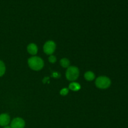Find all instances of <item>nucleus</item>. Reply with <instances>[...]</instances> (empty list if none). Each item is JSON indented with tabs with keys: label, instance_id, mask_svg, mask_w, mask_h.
I'll return each instance as SVG.
<instances>
[{
	"label": "nucleus",
	"instance_id": "obj_11",
	"mask_svg": "<svg viewBox=\"0 0 128 128\" xmlns=\"http://www.w3.org/2000/svg\"><path fill=\"white\" fill-rule=\"evenodd\" d=\"M6 71V67L4 64V62L0 60V77L3 76Z\"/></svg>",
	"mask_w": 128,
	"mask_h": 128
},
{
	"label": "nucleus",
	"instance_id": "obj_4",
	"mask_svg": "<svg viewBox=\"0 0 128 128\" xmlns=\"http://www.w3.org/2000/svg\"><path fill=\"white\" fill-rule=\"evenodd\" d=\"M56 50V44L52 41H48L43 46V51L46 54L52 55Z\"/></svg>",
	"mask_w": 128,
	"mask_h": 128
},
{
	"label": "nucleus",
	"instance_id": "obj_15",
	"mask_svg": "<svg viewBox=\"0 0 128 128\" xmlns=\"http://www.w3.org/2000/svg\"><path fill=\"white\" fill-rule=\"evenodd\" d=\"M3 128H11V126H4Z\"/></svg>",
	"mask_w": 128,
	"mask_h": 128
},
{
	"label": "nucleus",
	"instance_id": "obj_10",
	"mask_svg": "<svg viewBox=\"0 0 128 128\" xmlns=\"http://www.w3.org/2000/svg\"><path fill=\"white\" fill-rule=\"evenodd\" d=\"M70 62L69 61V60H68L67 58H62L60 60V64L62 67L63 68H68L70 66Z\"/></svg>",
	"mask_w": 128,
	"mask_h": 128
},
{
	"label": "nucleus",
	"instance_id": "obj_13",
	"mask_svg": "<svg viewBox=\"0 0 128 128\" xmlns=\"http://www.w3.org/2000/svg\"><path fill=\"white\" fill-rule=\"evenodd\" d=\"M48 60L51 63H54L56 61V60H57V59H56V56H53V55H50V56L48 58Z\"/></svg>",
	"mask_w": 128,
	"mask_h": 128
},
{
	"label": "nucleus",
	"instance_id": "obj_2",
	"mask_svg": "<svg viewBox=\"0 0 128 128\" xmlns=\"http://www.w3.org/2000/svg\"><path fill=\"white\" fill-rule=\"evenodd\" d=\"M80 75L79 69L76 66H69L66 72V77L68 81H74L78 78Z\"/></svg>",
	"mask_w": 128,
	"mask_h": 128
},
{
	"label": "nucleus",
	"instance_id": "obj_9",
	"mask_svg": "<svg viewBox=\"0 0 128 128\" xmlns=\"http://www.w3.org/2000/svg\"><path fill=\"white\" fill-rule=\"evenodd\" d=\"M84 78L87 81H91L94 79L95 75L92 71H87V72L84 74Z\"/></svg>",
	"mask_w": 128,
	"mask_h": 128
},
{
	"label": "nucleus",
	"instance_id": "obj_12",
	"mask_svg": "<svg viewBox=\"0 0 128 128\" xmlns=\"http://www.w3.org/2000/svg\"><path fill=\"white\" fill-rule=\"evenodd\" d=\"M69 92V89L68 88H62V90L60 91V94H61L62 96H66L68 94Z\"/></svg>",
	"mask_w": 128,
	"mask_h": 128
},
{
	"label": "nucleus",
	"instance_id": "obj_5",
	"mask_svg": "<svg viewBox=\"0 0 128 128\" xmlns=\"http://www.w3.org/2000/svg\"><path fill=\"white\" fill-rule=\"evenodd\" d=\"M11 128H24L25 127V121L21 118L13 119L11 122Z\"/></svg>",
	"mask_w": 128,
	"mask_h": 128
},
{
	"label": "nucleus",
	"instance_id": "obj_3",
	"mask_svg": "<svg viewBox=\"0 0 128 128\" xmlns=\"http://www.w3.org/2000/svg\"><path fill=\"white\" fill-rule=\"evenodd\" d=\"M96 87L100 89H107L111 86V80L107 76H100L95 81Z\"/></svg>",
	"mask_w": 128,
	"mask_h": 128
},
{
	"label": "nucleus",
	"instance_id": "obj_7",
	"mask_svg": "<svg viewBox=\"0 0 128 128\" xmlns=\"http://www.w3.org/2000/svg\"><path fill=\"white\" fill-rule=\"evenodd\" d=\"M27 51L30 54L35 55L38 52V46L34 43H31L28 46Z\"/></svg>",
	"mask_w": 128,
	"mask_h": 128
},
{
	"label": "nucleus",
	"instance_id": "obj_14",
	"mask_svg": "<svg viewBox=\"0 0 128 128\" xmlns=\"http://www.w3.org/2000/svg\"><path fill=\"white\" fill-rule=\"evenodd\" d=\"M48 80H49V78H45L43 79V81H42V82H43L44 83H46V82Z\"/></svg>",
	"mask_w": 128,
	"mask_h": 128
},
{
	"label": "nucleus",
	"instance_id": "obj_1",
	"mask_svg": "<svg viewBox=\"0 0 128 128\" xmlns=\"http://www.w3.org/2000/svg\"><path fill=\"white\" fill-rule=\"evenodd\" d=\"M28 63L30 68L34 71H40L44 66L43 60L38 56H32L29 58Z\"/></svg>",
	"mask_w": 128,
	"mask_h": 128
},
{
	"label": "nucleus",
	"instance_id": "obj_8",
	"mask_svg": "<svg viewBox=\"0 0 128 128\" xmlns=\"http://www.w3.org/2000/svg\"><path fill=\"white\" fill-rule=\"evenodd\" d=\"M69 89L71 90V91H78L81 89V86L79 83L76 82H72L70 83V86H69Z\"/></svg>",
	"mask_w": 128,
	"mask_h": 128
},
{
	"label": "nucleus",
	"instance_id": "obj_6",
	"mask_svg": "<svg viewBox=\"0 0 128 128\" xmlns=\"http://www.w3.org/2000/svg\"><path fill=\"white\" fill-rule=\"evenodd\" d=\"M10 122V117L8 114L2 113L0 114V126H8Z\"/></svg>",
	"mask_w": 128,
	"mask_h": 128
}]
</instances>
